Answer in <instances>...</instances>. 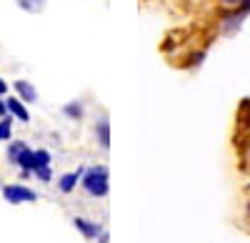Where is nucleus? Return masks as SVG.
<instances>
[{"label": "nucleus", "mask_w": 250, "mask_h": 243, "mask_svg": "<svg viewBox=\"0 0 250 243\" xmlns=\"http://www.w3.org/2000/svg\"><path fill=\"white\" fill-rule=\"evenodd\" d=\"M33 155H35V153L25 148V151H20V155L15 158V163H18L20 168H23V171L28 173V171H33Z\"/></svg>", "instance_id": "6e6552de"}, {"label": "nucleus", "mask_w": 250, "mask_h": 243, "mask_svg": "<svg viewBox=\"0 0 250 243\" xmlns=\"http://www.w3.org/2000/svg\"><path fill=\"white\" fill-rule=\"evenodd\" d=\"M95 133H98V140H100V146H103V148H108V146H110V123H108L105 118H103L100 123L95 126Z\"/></svg>", "instance_id": "0eeeda50"}, {"label": "nucleus", "mask_w": 250, "mask_h": 243, "mask_svg": "<svg viewBox=\"0 0 250 243\" xmlns=\"http://www.w3.org/2000/svg\"><path fill=\"white\" fill-rule=\"evenodd\" d=\"M83 186H85V191L90 196H105L110 183H108V168L105 166H95L90 171H85V178H83Z\"/></svg>", "instance_id": "f257e3e1"}, {"label": "nucleus", "mask_w": 250, "mask_h": 243, "mask_svg": "<svg viewBox=\"0 0 250 243\" xmlns=\"http://www.w3.org/2000/svg\"><path fill=\"white\" fill-rule=\"evenodd\" d=\"M5 103H8V110H10L18 120H23V123H25V120L30 118V115H28V110H25V106H23V100H18V98H8Z\"/></svg>", "instance_id": "39448f33"}, {"label": "nucleus", "mask_w": 250, "mask_h": 243, "mask_svg": "<svg viewBox=\"0 0 250 243\" xmlns=\"http://www.w3.org/2000/svg\"><path fill=\"white\" fill-rule=\"evenodd\" d=\"M3 196H5V200H10V203H30V200H38V196L25 186H5Z\"/></svg>", "instance_id": "f03ea898"}, {"label": "nucleus", "mask_w": 250, "mask_h": 243, "mask_svg": "<svg viewBox=\"0 0 250 243\" xmlns=\"http://www.w3.org/2000/svg\"><path fill=\"white\" fill-rule=\"evenodd\" d=\"M35 176H38L40 180H50V171H48V168H38Z\"/></svg>", "instance_id": "2eb2a0df"}, {"label": "nucleus", "mask_w": 250, "mask_h": 243, "mask_svg": "<svg viewBox=\"0 0 250 243\" xmlns=\"http://www.w3.org/2000/svg\"><path fill=\"white\" fill-rule=\"evenodd\" d=\"M5 113H8V103H5L3 98H0V115H5Z\"/></svg>", "instance_id": "a211bd4d"}, {"label": "nucleus", "mask_w": 250, "mask_h": 243, "mask_svg": "<svg viewBox=\"0 0 250 243\" xmlns=\"http://www.w3.org/2000/svg\"><path fill=\"white\" fill-rule=\"evenodd\" d=\"M248 208H250V203H248Z\"/></svg>", "instance_id": "aec40b11"}, {"label": "nucleus", "mask_w": 250, "mask_h": 243, "mask_svg": "<svg viewBox=\"0 0 250 243\" xmlns=\"http://www.w3.org/2000/svg\"><path fill=\"white\" fill-rule=\"evenodd\" d=\"M48 166H50V153L48 151H35V155H33V171L48 168Z\"/></svg>", "instance_id": "9d476101"}, {"label": "nucleus", "mask_w": 250, "mask_h": 243, "mask_svg": "<svg viewBox=\"0 0 250 243\" xmlns=\"http://www.w3.org/2000/svg\"><path fill=\"white\" fill-rule=\"evenodd\" d=\"M20 151H25V143H23V140H15V143H10V148H8L10 160H15V158L20 155Z\"/></svg>", "instance_id": "f8f14e48"}, {"label": "nucleus", "mask_w": 250, "mask_h": 243, "mask_svg": "<svg viewBox=\"0 0 250 243\" xmlns=\"http://www.w3.org/2000/svg\"><path fill=\"white\" fill-rule=\"evenodd\" d=\"M65 115L80 118V115H83V106H80V103H68V106H65Z\"/></svg>", "instance_id": "ddd939ff"}, {"label": "nucleus", "mask_w": 250, "mask_h": 243, "mask_svg": "<svg viewBox=\"0 0 250 243\" xmlns=\"http://www.w3.org/2000/svg\"><path fill=\"white\" fill-rule=\"evenodd\" d=\"M245 18H248V13H243L240 8H233L230 13H225V15H223V33H228V35L235 33Z\"/></svg>", "instance_id": "7ed1b4c3"}, {"label": "nucleus", "mask_w": 250, "mask_h": 243, "mask_svg": "<svg viewBox=\"0 0 250 243\" xmlns=\"http://www.w3.org/2000/svg\"><path fill=\"white\" fill-rule=\"evenodd\" d=\"M75 228L85 236V238H98V236H100V226L90 223V221H85V218H75Z\"/></svg>", "instance_id": "20e7f679"}, {"label": "nucleus", "mask_w": 250, "mask_h": 243, "mask_svg": "<svg viewBox=\"0 0 250 243\" xmlns=\"http://www.w3.org/2000/svg\"><path fill=\"white\" fill-rule=\"evenodd\" d=\"M5 90H8V86H5V80H3V78H0V95H3Z\"/></svg>", "instance_id": "6ab92c4d"}, {"label": "nucleus", "mask_w": 250, "mask_h": 243, "mask_svg": "<svg viewBox=\"0 0 250 243\" xmlns=\"http://www.w3.org/2000/svg\"><path fill=\"white\" fill-rule=\"evenodd\" d=\"M240 120H243V126H245V128H250V103H245V113H243Z\"/></svg>", "instance_id": "4468645a"}, {"label": "nucleus", "mask_w": 250, "mask_h": 243, "mask_svg": "<svg viewBox=\"0 0 250 243\" xmlns=\"http://www.w3.org/2000/svg\"><path fill=\"white\" fill-rule=\"evenodd\" d=\"M10 126H13L10 118H3V120H0V140H8V138H10Z\"/></svg>", "instance_id": "9b49d317"}, {"label": "nucleus", "mask_w": 250, "mask_h": 243, "mask_svg": "<svg viewBox=\"0 0 250 243\" xmlns=\"http://www.w3.org/2000/svg\"><path fill=\"white\" fill-rule=\"evenodd\" d=\"M220 3H223V5H228V8H235V5L240 3V0H220Z\"/></svg>", "instance_id": "f3484780"}, {"label": "nucleus", "mask_w": 250, "mask_h": 243, "mask_svg": "<svg viewBox=\"0 0 250 243\" xmlns=\"http://www.w3.org/2000/svg\"><path fill=\"white\" fill-rule=\"evenodd\" d=\"M235 8H240L243 13H248V15H250V0H240V3H238Z\"/></svg>", "instance_id": "dca6fc26"}, {"label": "nucleus", "mask_w": 250, "mask_h": 243, "mask_svg": "<svg viewBox=\"0 0 250 243\" xmlns=\"http://www.w3.org/2000/svg\"><path fill=\"white\" fill-rule=\"evenodd\" d=\"M78 180H80V173H65V176L60 178V191H62V193H70V191L75 188Z\"/></svg>", "instance_id": "1a4fd4ad"}, {"label": "nucleus", "mask_w": 250, "mask_h": 243, "mask_svg": "<svg viewBox=\"0 0 250 243\" xmlns=\"http://www.w3.org/2000/svg\"><path fill=\"white\" fill-rule=\"evenodd\" d=\"M15 90L20 93V98H23V100H28V103H33V100L38 98L35 88L28 83V80H15Z\"/></svg>", "instance_id": "423d86ee"}]
</instances>
